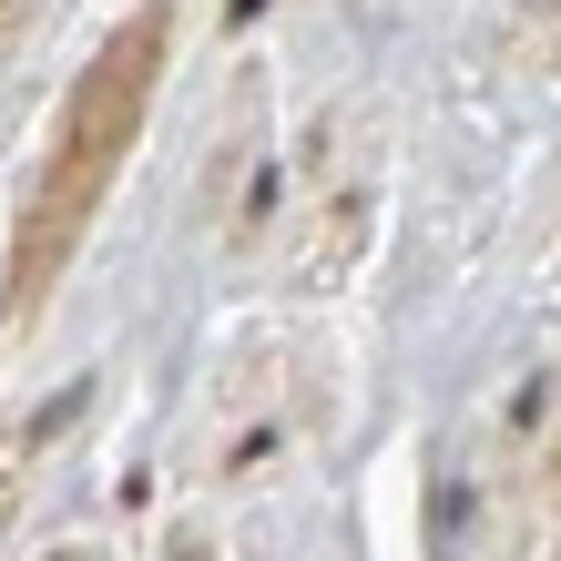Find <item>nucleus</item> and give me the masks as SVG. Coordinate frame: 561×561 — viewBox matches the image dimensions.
<instances>
[{"label":"nucleus","mask_w":561,"mask_h":561,"mask_svg":"<svg viewBox=\"0 0 561 561\" xmlns=\"http://www.w3.org/2000/svg\"><path fill=\"white\" fill-rule=\"evenodd\" d=\"M163 51H174V11L153 0V11H134V21H123L103 51L82 61V82L61 92L51 153H42V174H31V194H21L11 266H0V337H21V327L51 307L61 266L82 255L92 215H103V194H113V174H123V153H134L144 113H153Z\"/></svg>","instance_id":"f257e3e1"},{"label":"nucleus","mask_w":561,"mask_h":561,"mask_svg":"<svg viewBox=\"0 0 561 561\" xmlns=\"http://www.w3.org/2000/svg\"><path fill=\"white\" fill-rule=\"evenodd\" d=\"M163 561H215V541H205V531H174V541H163Z\"/></svg>","instance_id":"20e7f679"},{"label":"nucleus","mask_w":561,"mask_h":561,"mask_svg":"<svg viewBox=\"0 0 561 561\" xmlns=\"http://www.w3.org/2000/svg\"><path fill=\"white\" fill-rule=\"evenodd\" d=\"M531 501H541V520H551V531H561V439L531 459Z\"/></svg>","instance_id":"7ed1b4c3"},{"label":"nucleus","mask_w":561,"mask_h":561,"mask_svg":"<svg viewBox=\"0 0 561 561\" xmlns=\"http://www.w3.org/2000/svg\"><path fill=\"white\" fill-rule=\"evenodd\" d=\"M82 419V388H51L42 409L0 419V541H11V520L31 511V480H42V459L61 449V428Z\"/></svg>","instance_id":"f03ea898"},{"label":"nucleus","mask_w":561,"mask_h":561,"mask_svg":"<svg viewBox=\"0 0 561 561\" xmlns=\"http://www.w3.org/2000/svg\"><path fill=\"white\" fill-rule=\"evenodd\" d=\"M61 561H92V551H61Z\"/></svg>","instance_id":"39448f33"}]
</instances>
